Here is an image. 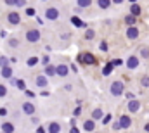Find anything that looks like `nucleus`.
<instances>
[{"mask_svg": "<svg viewBox=\"0 0 149 133\" xmlns=\"http://www.w3.org/2000/svg\"><path fill=\"white\" fill-rule=\"evenodd\" d=\"M125 23H127V24H128V26H134V24H135V17H134V16H130V14H128V16H127V17H125Z\"/></svg>", "mask_w": 149, "mask_h": 133, "instance_id": "obj_23", "label": "nucleus"}, {"mask_svg": "<svg viewBox=\"0 0 149 133\" xmlns=\"http://www.w3.org/2000/svg\"><path fill=\"white\" fill-rule=\"evenodd\" d=\"M2 132L3 133H14V125L9 123V121H3L2 123Z\"/></svg>", "mask_w": 149, "mask_h": 133, "instance_id": "obj_11", "label": "nucleus"}, {"mask_svg": "<svg viewBox=\"0 0 149 133\" xmlns=\"http://www.w3.org/2000/svg\"><path fill=\"white\" fill-rule=\"evenodd\" d=\"M80 61H81L83 64H95V57H94L92 54H88V52H87V54H81V55H80Z\"/></svg>", "mask_w": 149, "mask_h": 133, "instance_id": "obj_5", "label": "nucleus"}, {"mask_svg": "<svg viewBox=\"0 0 149 133\" xmlns=\"http://www.w3.org/2000/svg\"><path fill=\"white\" fill-rule=\"evenodd\" d=\"M26 14L28 16H35V9H26Z\"/></svg>", "mask_w": 149, "mask_h": 133, "instance_id": "obj_36", "label": "nucleus"}, {"mask_svg": "<svg viewBox=\"0 0 149 133\" xmlns=\"http://www.w3.org/2000/svg\"><path fill=\"white\" fill-rule=\"evenodd\" d=\"M127 66L130 67V69H135V67L139 66V59H137L135 55H130L128 61H127Z\"/></svg>", "mask_w": 149, "mask_h": 133, "instance_id": "obj_9", "label": "nucleus"}, {"mask_svg": "<svg viewBox=\"0 0 149 133\" xmlns=\"http://www.w3.org/2000/svg\"><path fill=\"white\" fill-rule=\"evenodd\" d=\"M71 24H74V26H78V28H80V26H83V23H81V21H80V19H78V17H71Z\"/></svg>", "mask_w": 149, "mask_h": 133, "instance_id": "obj_25", "label": "nucleus"}, {"mask_svg": "<svg viewBox=\"0 0 149 133\" xmlns=\"http://www.w3.org/2000/svg\"><path fill=\"white\" fill-rule=\"evenodd\" d=\"M109 121H111V116H109V114H108V116H106V118H104V123H109Z\"/></svg>", "mask_w": 149, "mask_h": 133, "instance_id": "obj_42", "label": "nucleus"}, {"mask_svg": "<svg viewBox=\"0 0 149 133\" xmlns=\"http://www.w3.org/2000/svg\"><path fill=\"white\" fill-rule=\"evenodd\" d=\"M127 36H128L130 40H135V38L139 36V30L134 28V26H128V30H127Z\"/></svg>", "mask_w": 149, "mask_h": 133, "instance_id": "obj_8", "label": "nucleus"}, {"mask_svg": "<svg viewBox=\"0 0 149 133\" xmlns=\"http://www.w3.org/2000/svg\"><path fill=\"white\" fill-rule=\"evenodd\" d=\"M16 85H17V88H19V90H24V88H26V85H24V81H23V80L16 81Z\"/></svg>", "mask_w": 149, "mask_h": 133, "instance_id": "obj_30", "label": "nucleus"}, {"mask_svg": "<svg viewBox=\"0 0 149 133\" xmlns=\"http://www.w3.org/2000/svg\"><path fill=\"white\" fill-rule=\"evenodd\" d=\"M61 132V125L59 123H50L49 125V133H59Z\"/></svg>", "mask_w": 149, "mask_h": 133, "instance_id": "obj_13", "label": "nucleus"}, {"mask_svg": "<svg viewBox=\"0 0 149 133\" xmlns=\"http://www.w3.org/2000/svg\"><path fill=\"white\" fill-rule=\"evenodd\" d=\"M37 85H38V87H47V76L38 74V76H37Z\"/></svg>", "mask_w": 149, "mask_h": 133, "instance_id": "obj_14", "label": "nucleus"}, {"mask_svg": "<svg viewBox=\"0 0 149 133\" xmlns=\"http://www.w3.org/2000/svg\"><path fill=\"white\" fill-rule=\"evenodd\" d=\"M144 130H146V132H149V123L146 125V128H144Z\"/></svg>", "mask_w": 149, "mask_h": 133, "instance_id": "obj_45", "label": "nucleus"}, {"mask_svg": "<svg viewBox=\"0 0 149 133\" xmlns=\"http://www.w3.org/2000/svg\"><path fill=\"white\" fill-rule=\"evenodd\" d=\"M99 48H101L102 52H108V43H106V42H101V43H99Z\"/></svg>", "mask_w": 149, "mask_h": 133, "instance_id": "obj_29", "label": "nucleus"}, {"mask_svg": "<svg viewBox=\"0 0 149 133\" xmlns=\"http://www.w3.org/2000/svg\"><path fill=\"white\" fill-rule=\"evenodd\" d=\"M141 85L142 87H149V76H142L141 78Z\"/></svg>", "mask_w": 149, "mask_h": 133, "instance_id": "obj_27", "label": "nucleus"}, {"mask_svg": "<svg viewBox=\"0 0 149 133\" xmlns=\"http://www.w3.org/2000/svg\"><path fill=\"white\" fill-rule=\"evenodd\" d=\"M24 3H26V0H16V5H17V7H23Z\"/></svg>", "mask_w": 149, "mask_h": 133, "instance_id": "obj_35", "label": "nucleus"}, {"mask_svg": "<svg viewBox=\"0 0 149 133\" xmlns=\"http://www.w3.org/2000/svg\"><path fill=\"white\" fill-rule=\"evenodd\" d=\"M111 64H113V66H120V64H121V61H120V59H114V61H111Z\"/></svg>", "mask_w": 149, "mask_h": 133, "instance_id": "obj_37", "label": "nucleus"}, {"mask_svg": "<svg viewBox=\"0 0 149 133\" xmlns=\"http://www.w3.org/2000/svg\"><path fill=\"white\" fill-rule=\"evenodd\" d=\"M37 62H38V59H37V57H30L26 64H28L30 67H33V66H37Z\"/></svg>", "mask_w": 149, "mask_h": 133, "instance_id": "obj_24", "label": "nucleus"}, {"mask_svg": "<svg viewBox=\"0 0 149 133\" xmlns=\"http://www.w3.org/2000/svg\"><path fill=\"white\" fill-rule=\"evenodd\" d=\"M95 36V33H94V30H87V33H85V38L87 40H92Z\"/></svg>", "mask_w": 149, "mask_h": 133, "instance_id": "obj_26", "label": "nucleus"}, {"mask_svg": "<svg viewBox=\"0 0 149 133\" xmlns=\"http://www.w3.org/2000/svg\"><path fill=\"white\" fill-rule=\"evenodd\" d=\"M56 74H59V76H68V66H66V64H59V66L56 67Z\"/></svg>", "mask_w": 149, "mask_h": 133, "instance_id": "obj_10", "label": "nucleus"}, {"mask_svg": "<svg viewBox=\"0 0 149 133\" xmlns=\"http://www.w3.org/2000/svg\"><path fill=\"white\" fill-rule=\"evenodd\" d=\"M70 133H80V130H78V128H71V132Z\"/></svg>", "mask_w": 149, "mask_h": 133, "instance_id": "obj_43", "label": "nucleus"}, {"mask_svg": "<svg viewBox=\"0 0 149 133\" xmlns=\"http://www.w3.org/2000/svg\"><path fill=\"white\" fill-rule=\"evenodd\" d=\"M42 62H43V66H47V64H49V55H45V57L42 59Z\"/></svg>", "mask_w": 149, "mask_h": 133, "instance_id": "obj_38", "label": "nucleus"}, {"mask_svg": "<svg viewBox=\"0 0 149 133\" xmlns=\"http://www.w3.org/2000/svg\"><path fill=\"white\" fill-rule=\"evenodd\" d=\"M128 2H132V3H135V2H137V0H128Z\"/></svg>", "mask_w": 149, "mask_h": 133, "instance_id": "obj_46", "label": "nucleus"}, {"mask_svg": "<svg viewBox=\"0 0 149 133\" xmlns=\"http://www.w3.org/2000/svg\"><path fill=\"white\" fill-rule=\"evenodd\" d=\"M45 17H47L49 21H56V19L59 17V10H57L56 7H47V9H45Z\"/></svg>", "mask_w": 149, "mask_h": 133, "instance_id": "obj_1", "label": "nucleus"}, {"mask_svg": "<svg viewBox=\"0 0 149 133\" xmlns=\"http://www.w3.org/2000/svg\"><path fill=\"white\" fill-rule=\"evenodd\" d=\"M23 111H24L26 114L33 116V114H35V105H33L31 102H24V104H23Z\"/></svg>", "mask_w": 149, "mask_h": 133, "instance_id": "obj_7", "label": "nucleus"}, {"mask_svg": "<svg viewBox=\"0 0 149 133\" xmlns=\"http://www.w3.org/2000/svg\"><path fill=\"white\" fill-rule=\"evenodd\" d=\"M7 5H16V0H5Z\"/></svg>", "mask_w": 149, "mask_h": 133, "instance_id": "obj_40", "label": "nucleus"}, {"mask_svg": "<svg viewBox=\"0 0 149 133\" xmlns=\"http://www.w3.org/2000/svg\"><path fill=\"white\" fill-rule=\"evenodd\" d=\"M0 116H7V109H5V107L0 109Z\"/></svg>", "mask_w": 149, "mask_h": 133, "instance_id": "obj_39", "label": "nucleus"}, {"mask_svg": "<svg viewBox=\"0 0 149 133\" xmlns=\"http://www.w3.org/2000/svg\"><path fill=\"white\" fill-rule=\"evenodd\" d=\"M2 76H3V78H10V76H12V69L9 66L2 67Z\"/></svg>", "mask_w": 149, "mask_h": 133, "instance_id": "obj_18", "label": "nucleus"}, {"mask_svg": "<svg viewBox=\"0 0 149 133\" xmlns=\"http://www.w3.org/2000/svg\"><path fill=\"white\" fill-rule=\"evenodd\" d=\"M111 94L114 95V97H118V95L123 94V83H121V81H114V83H111Z\"/></svg>", "mask_w": 149, "mask_h": 133, "instance_id": "obj_2", "label": "nucleus"}, {"mask_svg": "<svg viewBox=\"0 0 149 133\" xmlns=\"http://www.w3.org/2000/svg\"><path fill=\"white\" fill-rule=\"evenodd\" d=\"M111 69H113V64H111V62H109L108 66L104 67V71H102V73H104V74H109V73H111Z\"/></svg>", "mask_w": 149, "mask_h": 133, "instance_id": "obj_33", "label": "nucleus"}, {"mask_svg": "<svg viewBox=\"0 0 149 133\" xmlns=\"http://www.w3.org/2000/svg\"><path fill=\"white\" fill-rule=\"evenodd\" d=\"M111 2H114V3H121L123 0H111Z\"/></svg>", "mask_w": 149, "mask_h": 133, "instance_id": "obj_44", "label": "nucleus"}, {"mask_svg": "<svg viewBox=\"0 0 149 133\" xmlns=\"http://www.w3.org/2000/svg\"><path fill=\"white\" fill-rule=\"evenodd\" d=\"M92 0H78V7L80 9H85V7H90Z\"/></svg>", "mask_w": 149, "mask_h": 133, "instance_id": "obj_21", "label": "nucleus"}, {"mask_svg": "<svg viewBox=\"0 0 149 133\" xmlns=\"http://www.w3.org/2000/svg\"><path fill=\"white\" fill-rule=\"evenodd\" d=\"M130 12H132L130 16H134V17H135V16H139V14H141V5H137V3H132V7H130Z\"/></svg>", "mask_w": 149, "mask_h": 133, "instance_id": "obj_15", "label": "nucleus"}, {"mask_svg": "<svg viewBox=\"0 0 149 133\" xmlns=\"http://www.w3.org/2000/svg\"><path fill=\"white\" fill-rule=\"evenodd\" d=\"M83 128H85L87 132H94L95 125H94V121H92V119H88V121H85V123H83Z\"/></svg>", "mask_w": 149, "mask_h": 133, "instance_id": "obj_16", "label": "nucleus"}, {"mask_svg": "<svg viewBox=\"0 0 149 133\" xmlns=\"http://www.w3.org/2000/svg\"><path fill=\"white\" fill-rule=\"evenodd\" d=\"M139 107H141V104H139L137 100H134V99L128 100V111H130V112H137Z\"/></svg>", "mask_w": 149, "mask_h": 133, "instance_id": "obj_12", "label": "nucleus"}, {"mask_svg": "<svg viewBox=\"0 0 149 133\" xmlns=\"http://www.w3.org/2000/svg\"><path fill=\"white\" fill-rule=\"evenodd\" d=\"M7 95V88L3 85H0V97H5Z\"/></svg>", "mask_w": 149, "mask_h": 133, "instance_id": "obj_32", "label": "nucleus"}, {"mask_svg": "<svg viewBox=\"0 0 149 133\" xmlns=\"http://www.w3.org/2000/svg\"><path fill=\"white\" fill-rule=\"evenodd\" d=\"M7 21L10 23V24H19L21 23V16H19V12H9L7 14Z\"/></svg>", "mask_w": 149, "mask_h": 133, "instance_id": "obj_4", "label": "nucleus"}, {"mask_svg": "<svg viewBox=\"0 0 149 133\" xmlns=\"http://www.w3.org/2000/svg\"><path fill=\"white\" fill-rule=\"evenodd\" d=\"M97 3H99L101 9H108L111 5V0H97Z\"/></svg>", "mask_w": 149, "mask_h": 133, "instance_id": "obj_20", "label": "nucleus"}, {"mask_svg": "<svg viewBox=\"0 0 149 133\" xmlns=\"http://www.w3.org/2000/svg\"><path fill=\"white\" fill-rule=\"evenodd\" d=\"M120 128H121V126H120V123H118V121H114V123H113V130L116 132V130H120Z\"/></svg>", "mask_w": 149, "mask_h": 133, "instance_id": "obj_34", "label": "nucleus"}, {"mask_svg": "<svg viewBox=\"0 0 149 133\" xmlns=\"http://www.w3.org/2000/svg\"><path fill=\"white\" fill-rule=\"evenodd\" d=\"M26 40L31 42V43H37L38 40H40V31H38V30H30V31L26 33Z\"/></svg>", "mask_w": 149, "mask_h": 133, "instance_id": "obj_3", "label": "nucleus"}, {"mask_svg": "<svg viewBox=\"0 0 149 133\" xmlns=\"http://www.w3.org/2000/svg\"><path fill=\"white\" fill-rule=\"evenodd\" d=\"M95 119H102V111H101V109H94V112H92V121H95Z\"/></svg>", "mask_w": 149, "mask_h": 133, "instance_id": "obj_17", "label": "nucleus"}, {"mask_svg": "<svg viewBox=\"0 0 149 133\" xmlns=\"http://www.w3.org/2000/svg\"><path fill=\"white\" fill-rule=\"evenodd\" d=\"M120 126L121 128H130V125H132V119H130V116H120Z\"/></svg>", "mask_w": 149, "mask_h": 133, "instance_id": "obj_6", "label": "nucleus"}, {"mask_svg": "<svg viewBox=\"0 0 149 133\" xmlns=\"http://www.w3.org/2000/svg\"><path fill=\"white\" fill-rule=\"evenodd\" d=\"M37 133H47V132H45V128H43V126H38Z\"/></svg>", "mask_w": 149, "mask_h": 133, "instance_id": "obj_41", "label": "nucleus"}, {"mask_svg": "<svg viewBox=\"0 0 149 133\" xmlns=\"http://www.w3.org/2000/svg\"><path fill=\"white\" fill-rule=\"evenodd\" d=\"M9 43H10V47H17V45H19V40H16V38H10V40H9Z\"/></svg>", "mask_w": 149, "mask_h": 133, "instance_id": "obj_31", "label": "nucleus"}, {"mask_svg": "<svg viewBox=\"0 0 149 133\" xmlns=\"http://www.w3.org/2000/svg\"><path fill=\"white\" fill-rule=\"evenodd\" d=\"M0 66L2 67L9 66V59H7V57H0Z\"/></svg>", "mask_w": 149, "mask_h": 133, "instance_id": "obj_28", "label": "nucleus"}, {"mask_svg": "<svg viewBox=\"0 0 149 133\" xmlns=\"http://www.w3.org/2000/svg\"><path fill=\"white\" fill-rule=\"evenodd\" d=\"M139 54H141V57H144V59H148V57H149V48H146V47H141V50H139Z\"/></svg>", "mask_w": 149, "mask_h": 133, "instance_id": "obj_22", "label": "nucleus"}, {"mask_svg": "<svg viewBox=\"0 0 149 133\" xmlns=\"http://www.w3.org/2000/svg\"><path fill=\"white\" fill-rule=\"evenodd\" d=\"M45 73H47V76H54V74H56V67L50 66V64H47V66H45Z\"/></svg>", "mask_w": 149, "mask_h": 133, "instance_id": "obj_19", "label": "nucleus"}]
</instances>
